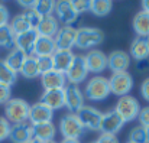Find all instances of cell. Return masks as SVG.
<instances>
[{
  "instance_id": "cell-1",
  "label": "cell",
  "mask_w": 149,
  "mask_h": 143,
  "mask_svg": "<svg viewBox=\"0 0 149 143\" xmlns=\"http://www.w3.org/2000/svg\"><path fill=\"white\" fill-rule=\"evenodd\" d=\"M31 104L23 98H10L4 104V117L9 120L10 124L25 123L29 117Z\"/></svg>"
},
{
  "instance_id": "cell-2",
  "label": "cell",
  "mask_w": 149,
  "mask_h": 143,
  "mask_svg": "<svg viewBox=\"0 0 149 143\" xmlns=\"http://www.w3.org/2000/svg\"><path fill=\"white\" fill-rule=\"evenodd\" d=\"M104 39V33L99 28L91 26H83L77 29L75 36V47L78 49H90V48L99 47Z\"/></svg>"
},
{
  "instance_id": "cell-3",
  "label": "cell",
  "mask_w": 149,
  "mask_h": 143,
  "mask_svg": "<svg viewBox=\"0 0 149 143\" xmlns=\"http://www.w3.org/2000/svg\"><path fill=\"white\" fill-rule=\"evenodd\" d=\"M86 98L90 101H101L110 95V85H109V78L103 75H96L90 78L86 84L84 90Z\"/></svg>"
},
{
  "instance_id": "cell-4",
  "label": "cell",
  "mask_w": 149,
  "mask_h": 143,
  "mask_svg": "<svg viewBox=\"0 0 149 143\" xmlns=\"http://www.w3.org/2000/svg\"><path fill=\"white\" fill-rule=\"evenodd\" d=\"M114 111L120 116V119L125 123H129V121L138 119L139 111H141V104L133 95L130 94L123 95V97H120L117 100Z\"/></svg>"
},
{
  "instance_id": "cell-5",
  "label": "cell",
  "mask_w": 149,
  "mask_h": 143,
  "mask_svg": "<svg viewBox=\"0 0 149 143\" xmlns=\"http://www.w3.org/2000/svg\"><path fill=\"white\" fill-rule=\"evenodd\" d=\"M59 132L62 135L64 139H75L80 140V137L84 135L86 129L83 127V124L80 123L77 114L68 113L65 114L61 121H59Z\"/></svg>"
},
{
  "instance_id": "cell-6",
  "label": "cell",
  "mask_w": 149,
  "mask_h": 143,
  "mask_svg": "<svg viewBox=\"0 0 149 143\" xmlns=\"http://www.w3.org/2000/svg\"><path fill=\"white\" fill-rule=\"evenodd\" d=\"M109 85H110V94H114L117 97L127 95L133 88V77L127 72H114L109 78Z\"/></svg>"
},
{
  "instance_id": "cell-7",
  "label": "cell",
  "mask_w": 149,
  "mask_h": 143,
  "mask_svg": "<svg viewBox=\"0 0 149 143\" xmlns=\"http://www.w3.org/2000/svg\"><path fill=\"white\" fill-rule=\"evenodd\" d=\"M88 75V69H87V65H86V61H84V56L83 55H75L68 71L65 72V78L68 81V84H75L78 85L80 83L86 81Z\"/></svg>"
},
{
  "instance_id": "cell-8",
  "label": "cell",
  "mask_w": 149,
  "mask_h": 143,
  "mask_svg": "<svg viewBox=\"0 0 149 143\" xmlns=\"http://www.w3.org/2000/svg\"><path fill=\"white\" fill-rule=\"evenodd\" d=\"M77 117L80 120V123L83 124V127L86 130H99L100 123H101V111H99L96 107L91 106H83L77 113Z\"/></svg>"
},
{
  "instance_id": "cell-9",
  "label": "cell",
  "mask_w": 149,
  "mask_h": 143,
  "mask_svg": "<svg viewBox=\"0 0 149 143\" xmlns=\"http://www.w3.org/2000/svg\"><path fill=\"white\" fill-rule=\"evenodd\" d=\"M84 106V94L75 84H68L64 87V107L70 110V113L75 114Z\"/></svg>"
},
{
  "instance_id": "cell-10",
  "label": "cell",
  "mask_w": 149,
  "mask_h": 143,
  "mask_svg": "<svg viewBox=\"0 0 149 143\" xmlns=\"http://www.w3.org/2000/svg\"><path fill=\"white\" fill-rule=\"evenodd\" d=\"M54 12H55L56 20L61 22L64 26H71L80 16L74 9L72 1H65V0L55 1V10Z\"/></svg>"
},
{
  "instance_id": "cell-11",
  "label": "cell",
  "mask_w": 149,
  "mask_h": 143,
  "mask_svg": "<svg viewBox=\"0 0 149 143\" xmlns=\"http://www.w3.org/2000/svg\"><path fill=\"white\" fill-rule=\"evenodd\" d=\"M123 124L125 121L120 119V116L114 110H110L101 114V123H100L99 130L106 135H116L117 132H120Z\"/></svg>"
},
{
  "instance_id": "cell-12",
  "label": "cell",
  "mask_w": 149,
  "mask_h": 143,
  "mask_svg": "<svg viewBox=\"0 0 149 143\" xmlns=\"http://www.w3.org/2000/svg\"><path fill=\"white\" fill-rule=\"evenodd\" d=\"M75 36H77V29L72 26H62L54 36V42L56 49L61 51H71V48L75 47Z\"/></svg>"
},
{
  "instance_id": "cell-13",
  "label": "cell",
  "mask_w": 149,
  "mask_h": 143,
  "mask_svg": "<svg viewBox=\"0 0 149 143\" xmlns=\"http://www.w3.org/2000/svg\"><path fill=\"white\" fill-rule=\"evenodd\" d=\"M129 65H130V56L125 51L116 49L107 55V68L111 71V74L127 71Z\"/></svg>"
},
{
  "instance_id": "cell-14",
  "label": "cell",
  "mask_w": 149,
  "mask_h": 143,
  "mask_svg": "<svg viewBox=\"0 0 149 143\" xmlns=\"http://www.w3.org/2000/svg\"><path fill=\"white\" fill-rule=\"evenodd\" d=\"M84 61L88 72L99 74L107 68V55L100 49H90L87 55H84Z\"/></svg>"
},
{
  "instance_id": "cell-15",
  "label": "cell",
  "mask_w": 149,
  "mask_h": 143,
  "mask_svg": "<svg viewBox=\"0 0 149 143\" xmlns=\"http://www.w3.org/2000/svg\"><path fill=\"white\" fill-rule=\"evenodd\" d=\"M52 117H54V111L51 110L48 106H45L44 103L38 101V103L31 106L28 121L33 126V124H39V123L52 121Z\"/></svg>"
},
{
  "instance_id": "cell-16",
  "label": "cell",
  "mask_w": 149,
  "mask_h": 143,
  "mask_svg": "<svg viewBox=\"0 0 149 143\" xmlns=\"http://www.w3.org/2000/svg\"><path fill=\"white\" fill-rule=\"evenodd\" d=\"M41 84H42V87H44L45 91H49V90H62L67 85V78H65V74L58 72L55 69H51L49 72L41 75Z\"/></svg>"
},
{
  "instance_id": "cell-17",
  "label": "cell",
  "mask_w": 149,
  "mask_h": 143,
  "mask_svg": "<svg viewBox=\"0 0 149 143\" xmlns=\"http://www.w3.org/2000/svg\"><path fill=\"white\" fill-rule=\"evenodd\" d=\"M38 36L39 35H38V32L35 29H31L28 32H23L20 35H16V38H15V48L20 49L28 56L29 55H33V47H35V42H36Z\"/></svg>"
},
{
  "instance_id": "cell-18",
  "label": "cell",
  "mask_w": 149,
  "mask_h": 143,
  "mask_svg": "<svg viewBox=\"0 0 149 143\" xmlns=\"http://www.w3.org/2000/svg\"><path fill=\"white\" fill-rule=\"evenodd\" d=\"M9 139L13 143H26L32 139V124L29 121L12 124Z\"/></svg>"
},
{
  "instance_id": "cell-19",
  "label": "cell",
  "mask_w": 149,
  "mask_h": 143,
  "mask_svg": "<svg viewBox=\"0 0 149 143\" xmlns=\"http://www.w3.org/2000/svg\"><path fill=\"white\" fill-rule=\"evenodd\" d=\"M55 135H56V129H55V124L52 121L39 123V124L32 126V137L41 140L42 143L52 142Z\"/></svg>"
},
{
  "instance_id": "cell-20",
  "label": "cell",
  "mask_w": 149,
  "mask_h": 143,
  "mask_svg": "<svg viewBox=\"0 0 149 143\" xmlns=\"http://www.w3.org/2000/svg\"><path fill=\"white\" fill-rule=\"evenodd\" d=\"M74 52L72 51H61V49H56L55 53L51 56L52 58V65H54V69L58 71V72H62L65 74L74 59Z\"/></svg>"
},
{
  "instance_id": "cell-21",
  "label": "cell",
  "mask_w": 149,
  "mask_h": 143,
  "mask_svg": "<svg viewBox=\"0 0 149 143\" xmlns=\"http://www.w3.org/2000/svg\"><path fill=\"white\" fill-rule=\"evenodd\" d=\"M59 31V22L56 20V17L54 15L45 16L41 19L36 32L39 36H45V38H54L56 35V32Z\"/></svg>"
},
{
  "instance_id": "cell-22",
  "label": "cell",
  "mask_w": 149,
  "mask_h": 143,
  "mask_svg": "<svg viewBox=\"0 0 149 143\" xmlns=\"http://www.w3.org/2000/svg\"><path fill=\"white\" fill-rule=\"evenodd\" d=\"M130 55L136 61H145L149 58V41L148 38L136 36L130 44Z\"/></svg>"
},
{
  "instance_id": "cell-23",
  "label": "cell",
  "mask_w": 149,
  "mask_h": 143,
  "mask_svg": "<svg viewBox=\"0 0 149 143\" xmlns=\"http://www.w3.org/2000/svg\"><path fill=\"white\" fill-rule=\"evenodd\" d=\"M56 51L54 38H45V36H38L35 47H33V56H52Z\"/></svg>"
},
{
  "instance_id": "cell-24",
  "label": "cell",
  "mask_w": 149,
  "mask_h": 143,
  "mask_svg": "<svg viewBox=\"0 0 149 143\" xmlns=\"http://www.w3.org/2000/svg\"><path fill=\"white\" fill-rule=\"evenodd\" d=\"M41 103L48 106L52 111L59 110L64 107V88L62 90H49L44 91L41 97Z\"/></svg>"
},
{
  "instance_id": "cell-25",
  "label": "cell",
  "mask_w": 149,
  "mask_h": 143,
  "mask_svg": "<svg viewBox=\"0 0 149 143\" xmlns=\"http://www.w3.org/2000/svg\"><path fill=\"white\" fill-rule=\"evenodd\" d=\"M133 31L136 32L138 36L142 38H149V13L141 10L135 15L133 17Z\"/></svg>"
},
{
  "instance_id": "cell-26",
  "label": "cell",
  "mask_w": 149,
  "mask_h": 143,
  "mask_svg": "<svg viewBox=\"0 0 149 143\" xmlns=\"http://www.w3.org/2000/svg\"><path fill=\"white\" fill-rule=\"evenodd\" d=\"M26 56H28V55H26L25 52H22L20 49L12 48L3 61H4L6 65H7L9 68H12L15 72H19L20 68H22V65H23V62H25V59H26Z\"/></svg>"
},
{
  "instance_id": "cell-27",
  "label": "cell",
  "mask_w": 149,
  "mask_h": 143,
  "mask_svg": "<svg viewBox=\"0 0 149 143\" xmlns=\"http://www.w3.org/2000/svg\"><path fill=\"white\" fill-rule=\"evenodd\" d=\"M20 75L23 78H28V80H33L36 77H39V68H38V61H36V56L33 55H29L26 56L22 68H20Z\"/></svg>"
},
{
  "instance_id": "cell-28",
  "label": "cell",
  "mask_w": 149,
  "mask_h": 143,
  "mask_svg": "<svg viewBox=\"0 0 149 143\" xmlns=\"http://www.w3.org/2000/svg\"><path fill=\"white\" fill-rule=\"evenodd\" d=\"M9 26H10V29L13 31L15 35H20V33L28 32V31L32 29V26H31V23H29V20H28V17H26L25 13H20V15L15 16V17L10 20Z\"/></svg>"
},
{
  "instance_id": "cell-29",
  "label": "cell",
  "mask_w": 149,
  "mask_h": 143,
  "mask_svg": "<svg viewBox=\"0 0 149 143\" xmlns=\"http://www.w3.org/2000/svg\"><path fill=\"white\" fill-rule=\"evenodd\" d=\"M17 80V72H15L12 68L6 65L3 59H0V84L12 87Z\"/></svg>"
},
{
  "instance_id": "cell-30",
  "label": "cell",
  "mask_w": 149,
  "mask_h": 143,
  "mask_svg": "<svg viewBox=\"0 0 149 143\" xmlns=\"http://www.w3.org/2000/svg\"><path fill=\"white\" fill-rule=\"evenodd\" d=\"M111 9H113V1L110 0H93L90 12L94 16L103 17V16H107L111 12Z\"/></svg>"
},
{
  "instance_id": "cell-31",
  "label": "cell",
  "mask_w": 149,
  "mask_h": 143,
  "mask_svg": "<svg viewBox=\"0 0 149 143\" xmlns=\"http://www.w3.org/2000/svg\"><path fill=\"white\" fill-rule=\"evenodd\" d=\"M32 10H35L41 17L51 16L55 10V1H52V0H36Z\"/></svg>"
},
{
  "instance_id": "cell-32",
  "label": "cell",
  "mask_w": 149,
  "mask_h": 143,
  "mask_svg": "<svg viewBox=\"0 0 149 143\" xmlns=\"http://www.w3.org/2000/svg\"><path fill=\"white\" fill-rule=\"evenodd\" d=\"M15 38L16 35L9 25L0 26V48H12L15 45Z\"/></svg>"
},
{
  "instance_id": "cell-33",
  "label": "cell",
  "mask_w": 149,
  "mask_h": 143,
  "mask_svg": "<svg viewBox=\"0 0 149 143\" xmlns=\"http://www.w3.org/2000/svg\"><path fill=\"white\" fill-rule=\"evenodd\" d=\"M127 142H130V143H148V137H146L145 127H142L141 124L132 127V130H130V133H129V140H127Z\"/></svg>"
},
{
  "instance_id": "cell-34",
  "label": "cell",
  "mask_w": 149,
  "mask_h": 143,
  "mask_svg": "<svg viewBox=\"0 0 149 143\" xmlns=\"http://www.w3.org/2000/svg\"><path fill=\"white\" fill-rule=\"evenodd\" d=\"M36 61H38V68H39V74L41 75L49 72L51 69H54L51 56H39V58H36Z\"/></svg>"
},
{
  "instance_id": "cell-35",
  "label": "cell",
  "mask_w": 149,
  "mask_h": 143,
  "mask_svg": "<svg viewBox=\"0 0 149 143\" xmlns=\"http://www.w3.org/2000/svg\"><path fill=\"white\" fill-rule=\"evenodd\" d=\"M10 129H12V124L9 123V120L6 117H1L0 116V142L9 139Z\"/></svg>"
},
{
  "instance_id": "cell-36",
  "label": "cell",
  "mask_w": 149,
  "mask_h": 143,
  "mask_svg": "<svg viewBox=\"0 0 149 143\" xmlns=\"http://www.w3.org/2000/svg\"><path fill=\"white\" fill-rule=\"evenodd\" d=\"M72 4H74V9L78 15L87 13L91 9V1H88V0H72Z\"/></svg>"
},
{
  "instance_id": "cell-37",
  "label": "cell",
  "mask_w": 149,
  "mask_h": 143,
  "mask_svg": "<svg viewBox=\"0 0 149 143\" xmlns=\"http://www.w3.org/2000/svg\"><path fill=\"white\" fill-rule=\"evenodd\" d=\"M25 15H26V17H28V20H29V23H31V26H32V29H35L36 31V28H38V25H39V22H41V16L35 12V10H25L23 12Z\"/></svg>"
},
{
  "instance_id": "cell-38",
  "label": "cell",
  "mask_w": 149,
  "mask_h": 143,
  "mask_svg": "<svg viewBox=\"0 0 149 143\" xmlns=\"http://www.w3.org/2000/svg\"><path fill=\"white\" fill-rule=\"evenodd\" d=\"M10 98H12V88L7 87V85L0 84V104L4 106Z\"/></svg>"
},
{
  "instance_id": "cell-39",
  "label": "cell",
  "mask_w": 149,
  "mask_h": 143,
  "mask_svg": "<svg viewBox=\"0 0 149 143\" xmlns=\"http://www.w3.org/2000/svg\"><path fill=\"white\" fill-rule=\"evenodd\" d=\"M138 120H139V123H141L142 127H148L149 126V106L141 108L139 116H138Z\"/></svg>"
},
{
  "instance_id": "cell-40",
  "label": "cell",
  "mask_w": 149,
  "mask_h": 143,
  "mask_svg": "<svg viewBox=\"0 0 149 143\" xmlns=\"http://www.w3.org/2000/svg\"><path fill=\"white\" fill-rule=\"evenodd\" d=\"M9 19H10V15H9L7 7L3 3H0V26L9 25Z\"/></svg>"
},
{
  "instance_id": "cell-41",
  "label": "cell",
  "mask_w": 149,
  "mask_h": 143,
  "mask_svg": "<svg viewBox=\"0 0 149 143\" xmlns=\"http://www.w3.org/2000/svg\"><path fill=\"white\" fill-rule=\"evenodd\" d=\"M96 143H119V139L116 135H106L101 133L99 136V139L96 140Z\"/></svg>"
},
{
  "instance_id": "cell-42",
  "label": "cell",
  "mask_w": 149,
  "mask_h": 143,
  "mask_svg": "<svg viewBox=\"0 0 149 143\" xmlns=\"http://www.w3.org/2000/svg\"><path fill=\"white\" fill-rule=\"evenodd\" d=\"M141 94H142V97L149 103V77L143 80V83H142V85H141Z\"/></svg>"
},
{
  "instance_id": "cell-43",
  "label": "cell",
  "mask_w": 149,
  "mask_h": 143,
  "mask_svg": "<svg viewBox=\"0 0 149 143\" xmlns=\"http://www.w3.org/2000/svg\"><path fill=\"white\" fill-rule=\"evenodd\" d=\"M136 67H138V69H139V71H143V69L149 68V61L148 59H145V61H138Z\"/></svg>"
},
{
  "instance_id": "cell-44",
  "label": "cell",
  "mask_w": 149,
  "mask_h": 143,
  "mask_svg": "<svg viewBox=\"0 0 149 143\" xmlns=\"http://www.w3.org/2000/svg\"><path fill=\"white\" fill-rule=\"evenodd\" d=\"M19 4H20L22 7H25L26 10H31V9L33 7L35 1H28V0H23V1H19Z\"/></svg>"
},
{
  "instance_id": "cell-45",
  "label": "cell",
  "mask_w": 149,
  "mask_h": 143,
  "mask_svg": "<svg viewBox=\"0 0 149 143\" xmlns=\"http://www.w3.org/2000/svg\"><path fill=\"white\" fill-rule=\"evenodd\" d=\"M142 10L149 13V0H143V1H142Z\"/></svg>"
},
{
  "instance_id": "cell-46",
  "label": "cell",
  "mask_w": 149,
  "mask_h": 143,
  "mask_svg": "<svg viewBox=\"0 0 149 143\" xmlns=\"http://www.w3.org/2000/svg\"><path fill=\"white\" fill-rule=\"evenodd\" d=\"M61 143H81L80 140H75V139H64Z\"/></svg>"
},
{
  "instance_id": "cell-47",
  "label": "cell",
  "mask_w": 149,
  "mask_h": 143,
  "mask_svg": "<svg viewBox=\"0 0 149 143\" xmlns=\"http://www.w3.org/2000/svg\"><path fill=\"white\" fill-rule=\"evenodd\" d=\"M26 143H42V142H41V140H38V139H33V137H32L29 142H26Z\"/></svg>"
},
{
  "instance_id": "cell-48",
  "label": "cell",
  "mask_w": 149,
  "mask_h": 143,
  "mask_svg": "<svg viewBox=\"0 0 149 143\" xmlns=\"http://www.w3.org/2000/svg\"><path fill=\"white\" fill-rule=\"evenodd\" d=\"M145 132H146V137H148V143H149V126L145 127Z\"/></svg>"
},
{
  "instance_id": "cell-49",
  "label": "cell",
  "mask_w": 149,
  "mask_h": 143,
  "mask_svg": "<svg viewBox=\"0 0 149 143\" xmlns=\"http://www.w3.org/2000/svg\"><path fill=\"white\" fill-rule=\"evenodd\" d=\"M47 143H56V142H55V140H52V142H47Z\"/></svg>"
},
{
  "instance_id": "cell-50",
  "label": "cell",
  "mask_w": 149,
  "mask_h": 143,
  "mask_svg": "<svg viewBox=\"0 0 149 143\" xmlns=\"http://www.w3.org/2000/svg\"><path fill=\"white\" fill-rule=\"evenodd\" d=\"M90 143H96V142H90Z\"/></svg>"
},
{
  "instance_id": "cell-51",
  "label": "cell",
  "mask_w": 149,
  "mask_h": 143,
  "mask_svg": "<svg viewBox=\"0 0 149 143\" xmlns=\"http://www.w3.org/2000/svg\"><path fill=\"white\" fill-rule=\"evenodd\" d=\"M126 143H130V142H126Z\"/></svg>"
},
{
  "instance_id": "cell-52",
  "label": "cell",
  "mask_w": 149,
  "mask_h": 143,
  "mask_svg": "<svg viewBox=\"0 0 149 143\" xmlns=\"http://www.w3.org/2000/svg\"><path fill=\"white\" fill-rule=\"evenodd\" d=\"M148 41H149V38H148Z\"/></svg>"
}]
</instances>
